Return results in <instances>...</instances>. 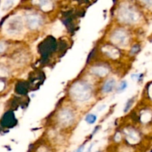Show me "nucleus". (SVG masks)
<instances>
[{
  "mask_svg": "<svg viewBox=\"0 0 152 152\" xmlns=\"http://www.w3.org/2000/svg\"><path fill=\"white\" fill-rule=\"evenodd\" d=\"M91 87L85 82H76L74 84L70 90L73 98L78 102H85L91 96Z\"/></svg>",
  "mask_w": 152,
  "mask_h": 152,
  "instance_id": "f257e3e1",
  "label": "nucleus"
},
{
  "mask_svg": "<svg viewBox=\"0 0 152 152\" xmlns=\"http://www.w3.org/2000/svg\"><path fill=\"white\" fill-rule=\"evenodd\" d=\"M119 18L123 22H133L137 20L138 17L135 11L131 8H123V10L119 12Z\"/></svg>",
  "mask_w": 152,
  "mask_h": 152,
  "instance_id": "f03ea898",
  "label": "nucleus"
},
{
  "mask_svg": "<svg viewBox=\"0 0 152 152\" xmlns=\"http://www.w3.org/2000/svg\"><path fill=\"white\" fill-rule=\"evenodd\" d=\"M22 29V22L20 19L15 18L10 21L7 27V31L9 33H17Z\"/></svg>",
  "mask_w": 152,
  "mask_h": 152,
  "instance_id": "7ed1b4c3",
  "label": "nucleus"
},
{
  "mask_svg": "<svg viewBox=\"0 0 152 152\" xmlns=\"http://www.w3.org/2000/svg\"><path fill=\"white\" fill-rule=\"evenodd\" d=\"M27 25L31 29H35L38 28L42 23V19L40 17L36 14H31L27 17Z\"/></svg>",
  "mask_w": 152,
  "mask_h": 152,
  "instance_id": "20e7f679",
  "label": "nucleus"
},
{
  "mask_svg": "<svg viewBox=\"0 0 152 152\" xmlns=\"http://www.w3.org/2000/svg\"><path fill=\"white\" fill-rule=\"evenodd\" d=\"M114 42L119 45H123L126 42L127 40V35L125 34L124 31H118L114 33L112 37Z\"/></svg>",
  "mask_w": 152,
  "mask_h": 152,
  "instance_id": "39448f33",
  "label": "nucleus"
},
{
  "mask_svg": "<svg viewBox=\"0 0 152 152\" xmlns=\"http://www.w3.org/2000/svg\"><path fill=\"white\" fill-rule=\"evenodd\" d=\"M73 118L72 112L68 109L63 110L59 114V120L62 124H69L73 120Z\"/></svg>",
  "mask_w": 152,
  "mask_h": 152,
  "instance_id": "423d86ee",
  "label": "nucleus"
},
{
  "mask_svg": "<svg viewBox=\"0 0 152 152\" xmlns=\"http://www.w3.org/2000/svg\"><path fill=\"white\" fill-rule=\"evenodd\" d=\"M115 85H116V81L114 79H110L106 82L105 85H103L102 88V91L104 93H109L111 91H113V89L114 88Z\"/></svg>",
  "mask_w": 152,
  "mask_h": 152,
  "instance_id": "0eeeda50",
  "label": "nucleus"
},
{
  "mask_svg": "<svg viewBox=\"0 0 152 152\" xmlns=\"http://www.w3.org/2000/svg\"><path fill=\"white\" fill-rule=\"evenodd\" d=\"M93 73L99 76H103L106 75L108 73V70L104 67H95L93 68Z\"/></svg>",
  "mask_w": 152,
  "mask_h": 152,
  "instance_id": "6e6552de",
  "label": "nucleus"
},
{
  "mask_svg": "<svg viewBox=\"0 0 152 152\" xmlns=\"http://www.w3.org/2000/svg\"><path fill=\"white\" fill-rule=\"evenodd\" d=\"M96 120V116L95 114H88L87 116H86V117H85V121L90 125L95 123Z\"/></svg>",
  "mask_w": 152,
  "mask_h": 152,
  "instance_id": "1a4fd4ad",
  "label": "nucleus"
},
{
  "mask_svg": "<svg viewBox=\"0 0 152 152\" xmlns=\"http://www.w3.org/2000/svg\"><path fill=\"white\" fill-rule=\"evenodd\" d=\"M127 86H128L127 82H126L125 81H122V82L119 85V87L117 88V92H122V91L125 90Z\"/></svg>",
  "mask_w": 152,
  "mask_h": 152,
  "instance_id": "9d476101",
  "label": "nucleus"
},
{
  "mask_svg": "<svg viewBox=\"0 0 152 152\" xmlns=\"http://www.w3.org/2000/svg\"><path fill=\"white\" fill-rule=\"evenodd\" d=\"M133 102V98L128 100V101L127 102V103H126V105H125V109H124L125 112H127V111H128V110L131 108V107Z\"/></svg>",
  "mask_w": 152,
  "mask_h": 152,
  "instance_id": "9b49d317",
  "label": "nucleus"
},
{
  "mask_svg": "<svg viewBox=\"0 0 152 152\" xmlns=\"http://www.w3.org/2000/svg\"><path fill=\"white\" fill-rule=\"evenodd\" d=\"M84 151V145H82V146H80V148H78L77 149H76V151H75L74 152H83Z\"/></svg>",
  "mask_w": 152,
  "mask_h": 152,
  "instance_id": "f8f14e48",
  "label": "nucleus"
},
{
  "mask_svg": "<svg viewBox=\"0 0 152 152\" xmlns=\"http://www.w3.org/2000/svg\"><path fill=\"white\" fill-rule=\"evenodd\" d=\"M3 87H4L3 83H2V82H0V90H2V88H3Z\"/></svg>",
  "mask_w": 152,
  "mask_h": 152,
  "instance_id": "ddd939ff",
  "label": "nucleus"
},
{
  "mask_svg": "<svg viewBox=\"0 0 152 152\" xmlns=\"http://www.w3.org/2000/svg\"><path fill=\"white\" fill-rule=\"evenodd\" d=\"M97 152H100V151H97Z\"/></svg>",
  "mask_w": 152,
  "mask_h": 152,
  "instance_id": "4468645a",
  "label": "nucleus"
}]
</instances>
